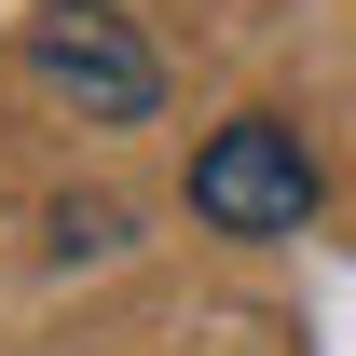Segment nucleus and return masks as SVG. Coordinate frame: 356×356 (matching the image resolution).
Wrapping results in <instances>:
<instances>
[{
  "label": "nucleus",
  "mask_w": 356,
  "mask_h": 356,
  "mask_svg": "<svg viewBox=\"0 0 356 356\" xmlns=\"http://www.w3.org/2000/svg\"><path fill=\"white\" fill-rule=\"evenodd\" d=\"M192 220H206V233H247V247L302 233L315 220V151H302V124H274V110L220 124L206 151H192Z\"/></svg>",
  "instance_id": "1"
},
{
  "label": "nucleus",
  "mask_w": 356,
  "mask_h": 356,
  "mask_svg": "<svg viewBox=\"0 0 356 356\" xmlns=\"http://www.w3.org/2000/svg\"><path fill=\"white\" fill-rule=\"evenodd\" d=\"M28 69H42L83 124H151V110H165V55L137 42L110 0H42V14H28Z\"/></svg>",
  "instance_id": "2"
}]
</instances>
